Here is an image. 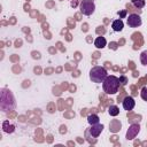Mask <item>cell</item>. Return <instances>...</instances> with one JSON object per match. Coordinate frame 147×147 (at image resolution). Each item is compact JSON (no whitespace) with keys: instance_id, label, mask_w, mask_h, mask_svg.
Wrapping results in <instances>:
<instances>
[{"instance_id":"6da1fadb","label":"cell","mask_w":147,"mask_h":147,"mask_svg":"<svg viewBox=\"0 0 147 147\" xmlns=\"http://www.w3.org/2000/svg\"><path fill=\"white\" fill-rule=\"evenodd\" d=\"M16 106L15 98L11 93V91L7 88H1V101H0V108L2 111L7 113L10 110H14Z\"/></svg>"},{"instance_id":"7a4b0ae2","label":"cell","mask_w":147,"mask_h":147,"mask_svg":"<svg viewBox=\"0 0 147 147\" xmlns=\"http://www.w3.org/2000/svg\"><path fill=\"white\" fill-rule=\"evenodd\" d=\"M119 85H121L119 78H117L114 75H110V76H107L106 79L103 80L102 88L107 94H116L119 90Z\"/></svg>"},{"instance_id":"3957f363","label":"cell","mask_w":147,"mask_h":147,"mask_svg":"<svg viewBox=\"0 0 147 147\" xmlns=\"http://www.w3.org/2000/svg\"><path fill=\"white\" fill-rule=\"evenodd\" d=\"M107 76H108V72H107L106 68H103V67L95 65L90 70V79L93 83H96V84L103 83V80L106 79Z\"/></svg>"},{"instance_id":"277c9868","label":"cell","mask_w":147,"mask_h":147,"mask_svg":"<svg viewBox=\"0 0 147 147\" xmlns=\"http://www.w3.org/2000/svg\"><path fill=\"white\" fill-rule=\"evenodd\" d=\"M80 13L85 16H91L95 11V3L93 0H82L79 5Z\"/></svg>"},{"instance_id":"5b68a950","label":"cell","mask_w":147,"mask_h":147,"mask_svg":"<svg viewBox=\"0 0 147 147\" xmlns=\"http://www.w3.org/2000/svg\"><path fill=\"white\" fill-rule=\"evenodd\" d=\"M127 25L130 28H138L141 25L142 21H141V17L138 15V14H130L127 17Z\"/></svg>"},{"instance_id":"8992f818","label":"cell","mask_w":147,"mask_h":147,"mask_svg":"<svg viewBox=\"0 0 147 147\" xmlns=\"http://www.w3.org/2000/svg\"><path fill=\"white\" fill-rule=\"evenodd\" d=\"M139 131H140L139 124H132V125L129 127L127 132H126V139H127V140H132L133 138H136V136L139 133Z\"/></svg>"},{"instance_id":"52a82bcc","label":"cell","mask_w":147,"mask_h":147,"mask_svg":"<svg viewBox=\"0 0 147 147\" xmlns=\"http://www.w3.org/2000/svg\"><path fill=\"white\" fill-rule=\"evenodd\" d=\"M102 130H103V125L100 124V123H96V124L91 125V129L88 130V132L91 133V136H92L93 138H98V137L101 134Z\"/></svg>"},{"instance_id":"ba28073f","label":"cell","mask_w":147,"mask_h":147,"mask_svg":"<svg viewBox=\"0 0 147 147\" xmlns=\"http://www.w3.org/2000/svg\"><path fill=\"white\" fill-rule=\"evenodd\" d=\"M122 105H123V108H124L125 110L130 111V110H132V109L134 108L136 101H134V99H133L132 96H125L124 100H123V102H122Z\"/></svg>"},{"instance_id":"9c48e42d","label":"cell","mask_w":147,"mask_h":147,"mask_svg":"<svg viewBox=\"0 0 147 147\" xmlns=\"http://www.w3.org/2000/svg\"><path fill=\"white\" fill-rule=\"evenodd\" d=\"M121 127H122V124L117 119H113L110 122V124H109V130H110V132H114V133L118 132L121 130Z\"/></svg>"},{"instance_id":"30bf717a","label":"cell","mask_w":147,"mask_h":147,"mask_svg":"<svg viewBox=\"0 0 147 147\" xmlns=\"http://www.w3.org/2000/svg\"><path fill=\"white\" fill-rule=\"evenodd\" d=\"M111 28H113V30H114L115 32H119V31L123 30L124 23H123L122 20H115V21H113V23H111Z\"/></svg>"},{"instance_id":"8fae6325","label":"cell","mask_w":147,"mask_h":147,"mask_svg":"<svg viewBox=\"0 0 147 147\" xmlns=\"http://www.w3.org/2000/svg\"><path fill=\"white\" fill-rule=\"evenodd\" d=\"M106 45H107V40H106V38L105 37H102V36H100V37H96L95 38V40H94V46L96 47V48H103V47H106Z\"/></svg>"},{"instance_id":"7c38bea8","label":"cell","mask_w":147,"mask_h":147,"mask_svg":"<svg viewBox=\"0 0 147 147\" xmlns=\"http://www.w3.org/2000/svg\"><path fill=\"white\" fill-rule=\"evenodd\" d=\"M2 130H3V132H6V133H13L14 130H15V125L10 124L8 121H5L3 124H2Z\"/></svg>"},{"instance_id":"4fadbf2b","label":"cell","mask_w":147,"mask_h":147,"mask_svg":"<svg viewBox=\"0 0 147 147\" xmlns=\"http://www.w3.org/2000/svg\"><path fill=\"white\" fill-rule=\"evenodd\" d=\"M87 122H88L90 125H93V124L99 123V122H100V118H99L98 115H95V114H91V115L87 116Z\"/></svg>"},{"instance_id":"5bb4252c","label":"cell","mask_w":147,"mask_h":147,"mask_svg":"<svg viewBox=\"0 0 147 147\" xmlns=\"http://www.w3.org/2000/svg\"><path fill=\"white\" fill-rule=\"evenodd\" d=\"M108 113L110 116H117L119 114V109L117 106H109L108 108Z\"/></svg>"},{"instance_id":"9a60e30c","label":"cell","mask_w":147,"mask_h":147,"mask_svg":"<svg viewBox=\"0 0 147 147\" xmlns=\"http://www.w3.org/2000/svg\"><path fill=\"white\" fill-rule=\"evenodd\" d=\"M131 2H132V5L136 7V8H138V9H140V8H144L145 7V0H131Z\"/></svg>"},{"instance_id":"2e32d148","label":"cell","mask_w":147,"mask_h":147,"mask_svg":"<svg viewBox=\"0 0 147 147\" xmlns=\"http://www.w3.org/2000/svg\"><path fill=\"white\" fill-rule=\"evenodd\" d=\"M140 62L144 65H147V51H144L140 54Z\"/></svg>"},{"instance_id":"e0dca14e","label":"cell","mask_w":147,"mask_h":147,"mask_svg":"<svg viewBox=\"0 0 147 147\" xmlns=\"http://www.w3.org/2000/svg\"><path fill=\"white\" fill-rule=\"evenodd\" d=\"M140 96L144 101H147V86H144L140 90Z\"/></svg>"},{"instance_id":"ac0fdd59","label":"cell","mask_w":147,"mask_h":147,"mask_svg":"<svg viewBox=\"0 0 147 147\" xmlns=\"http://www.w3.org/2000/svg\"><path fill=\"white\" fill-rule=\"evenodd\" d=\"M119 82H121L122 85H125V84L127 83V78L124 77V76H122V77H119Z\"/></svg>"}]
</instances>
